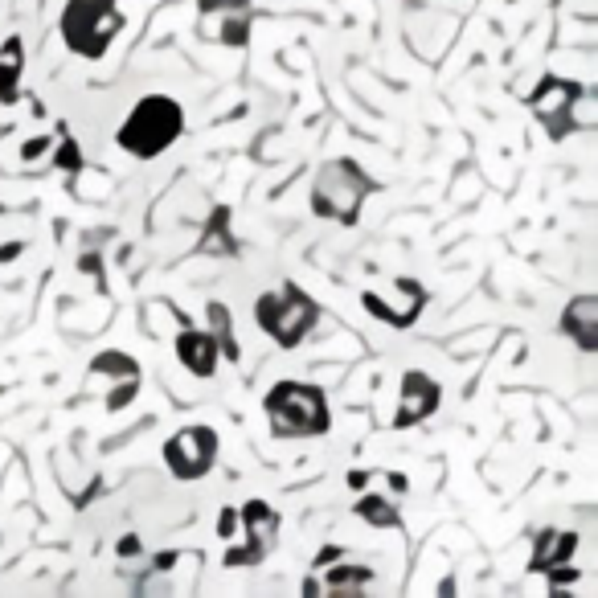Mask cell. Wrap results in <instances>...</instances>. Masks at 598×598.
Returning <instances> with one entry per match:
<instances>
[{
  "instance_id": "cell-1",
  "label": "cell",
  "mask_w": 598,
  "mask_h": 598,
  "mask_svg": "<svg viewBox=\"0 0 598 598\" xmlns=\"http://www.w3.org/2000/svg\"><path fill=\"white\" fill-rule=\"evenodd\" d=\"M185 132V111L177 99H168V95H148L132 107V115H127L119 123V148L123 152H132L140 160H156L164 148H173Z\"/></svg>"
},
{
  "instance_id": "cell-2",
  "label": "cell",
  "mask_w": 598,
  "mask_h": 598,
  "mask_svg": "<svg viewBox=\"0 0 598 598\" xmlns=\"http://www.w3.org/2000/svg\"><path fill=\"white\" fill-rule=\"evenodd\" d=\"M369 193H373L369 173H365L357 160L340 156V160H328L320 173H316V185H312V209L320 213V218H328V222L353 226V222L361 218V205H365Z\"/></svg>"
},
{
  "instance_id": "cell-3",
  "label": "cell",
  "mask_w": 598,
  "mask_h": 598,
  "mask_svg": "<svg viewBox=\"0 0 598 598\" xmlns=\"http://www.w3.org/2000/svg\"><path fill=\"white\" fill-rule=\"evenodd\" d=\"M267 422L279 439H316L328 431V402L316 386L304 381H279L267 394Z\"/></svg>"
},
{
  "instance_id": "cell-4",
  "label": "cell",
  "mask_w": 598,
  "mask_h": 598,
  "mask_svg": "<svg viewBox=\"0 0 598 598\" xmlns=\"http://www.w3.org/2000/svg\"><path fill=\"white\" fill-rule=\"evenodd\" d=\"M254 320H259V328L275 340L279 349H295L299 340L316 328L320 304L308 291H299L295 283H283L279 291L259 295V304H254Z\"/></svg>"
},
{
  "instance_id": "cell-5",
  "label": "cell",
  "mask_w": 598,
  "mask_h": 598,
  "mask_svg": "<svg viewBox=\"0 0 598 598\" xmlns=\"http://www.w3.org/2000/svg\"><path fill=\"white\" fill-rule=\"evenodd\" d=\"M123 29V13L115 0H70L62 9V37L78 58L99 62Z\"/></svg>"
},
{
  "instance_id": "cell-6",
  "label": "cell",
  "mask_w": 598,
  "mask_h": 598,
  "mask_svg": "<svg viewBox=\"0 0 598 598\" xmlns=\"http://www.w3.org/2000/svg\"><path fill=\"white\" fill-rule=\"evenodd\" d=\"M213 459H218V431L213 426H185L164 443V463L177 480H201L209 476Z\"/></svg>"
},
{
  "instance_id": "cell-7",
  "label": "cell",
  "mask_w": 598,
  "mask_h": 598,
  "mask_svg": "<svg viewBox=\"0 0 598 598\" xmlns=\"http://www.w3.org/2000/svg\"><path fill=\"white\" fill-rule=\"evenodd\" d=\"M578 99H582V87H578V82L549 74L541 87L533 91L529 107H533V115L545 123V132H549L553 140H562L566 132H574V107H578Z\"/></svg>"
},
{
  "instance_id": "cell-8",
  "label": "cell",
  "mask_w": 598,
  "mask_h": 598,
  "mask_svg": "<svg viewBox=\"0 0 598 598\" xmlns=\"http://www.w3.org/2000/svg\"><path fill=\"white\" fill-rule=\"evenodd\" d=\"M242 525H246V541H250V545L226 553V566H230V570L263 562L267 553L275 549V541H279V512H275L271 504H263V500H250V504L242 508Z\"/></svg>"
},
{
  "instance_id": "cell-9",
  "label": "cell",
  "mask_w": 598,
  "mask_h": 598,
  "mask_svg": "<svg viewBox=\"0 0 598 598\" xmlns=\"http://www.w3.org/2000/svg\"><path fill=\"white\" fill-rule=\"evenodd\" d=\"M201 33L222 46H246L250 0H201Z\"/></svg>"
},
{
  "instance_id": "cell-10",
  "label": "cell",
  "mask_w": 598,
  "mask_h": 598,
  "mask_svg": "<svg viewBox=\"0 0 598 598\" xmlns=\"http://www.w3.org/2000/svg\"><path fill=\"white\" fill-rule=\"evenodd\" d=\"M443 402V390L435 377H426L418 369H410L402 377V394H398V414H394V426L402 431V426H418L422 418H431Z\"/></svg>"
},
{
  "instance_id": "cell-11",
  "label": "cell",
  "mask_w": 598,
  "mask_h": 598,
  "mask_svg": "<svg viewBox=\"0 0 598 598\" xmlns=\"http://www.w3.org/2000/svg\"><path fill=\"white\" fill-rule=\"evenodd\" d=\"M394 287H398V295L406 299V304H394V299L377 295V291H365V295H361V304H365L369 316L386 320V324H394V328H406V324L418 320V312H422V304H426V291H422L414 279H398Z\"/></svg>"
},
{
  "instance_id": "cell-12",
  "label": "cell",
  "mask_w": 598,
  "mask_h": 598,
  "mask_svg": "<svg viewBox=\"0 0 598 598\" xmlns=\"http://www.w3.org/2000/svg\"><path fill=\"white\" fill-rule=\"evenodd\" d=\"M177 357H181V365L193 373V377H213L218 373V357H222V349H218V340H213V332L205 328H185L181 336H177Z\"/></svg>"
},
{
  "instance_id": "cell-13",
  "label": "cell",
  "mask_w": 598,
  "mask_h": 598,
  "mask_svg": "<svg viewBox=\"0 0 598 598\" xmlns=\"http://www.w3.org/2000/svg\"><path fill=\"white\" fill-rule=\"evenodd\" d=\"M562 332L574 340L582 353L598 349V299L594 295H578L574 304H566L562 312Z\"/></svg>"
},
{
  "instance_id": "cell-14",
  "label": "cell",
  "mask_w": 598,
  "mask_h": 598,
  "mask_svg": "<svg viewBox=\"0 0 598 598\" xmlns=\"http://www.w3.org/2000/svg\"><path fill=\"white\" fill-rule=\"evenodd\" d=\"M578 549V537L570 529H541L533 541V570H553V566H566Z\"/></svg>"
},
{
  "instance_id": "cell-15",
  "label": "cell",
  "mask_w": 598,
  "mask_h": 598,
  "mask_svg": "<svg viewBox=\"0 0 598 598\" xmlns=\"http://www.w3.org/2000/svg\"><path fill=\"white\" fill-rule=\"evenodd\" d=\"M21 70H25V50H21V37H9L0 46V103H17L21 95Z\"/></svg>"
},
{
  "instance_id": "cell-16",
  "label": "cell",
  "mask_w": 598,
  "mask_h": 598,
  "mask_svg": "<svg viewBox=\"0 0 598 598\" xmlns=\"http://www.w3.org/2000/svg\"><path fill=\"white\" fill-rule=\"evenodd\" d=\"M357 517L369 521V525H377V529L402 525V512H398L394 500H386V496H361V500H357Z\"/></svg>"
},
{
  "instance_id": "cell-17",
  "label": "cell",
  "mask_w": 598,
  "mask_h": 598,
  "mask_svg": "<svg viewBox=\"0 0 598 598\" xmlns=\"http://www.w3.org/2000/svg\"><path fill=\"white\" fill-rule=\"evenodd\" d=\"M95 377H111V381H140V365L127 357V353H99L91 361Z\"/></svg>"
},
{
  "instance_id": "cell-18",
  "label": "cell",
  "mask_w": 598,
  "mask_h": 598,
  "mask_svg": "<svg viewBox=\"0 0 598 598\" xmlns=\"http://www.w3.org/2000/svg\"><path fill=\"white\" fill-rule=\"evenodd\" d=\"M373 582V570L369 566H336V570H328V590H336V594H357L361 586H369Z\"/></svg>"
},
{
  "instance_id": "cell-19",
  "label": "cell",
  "mask_w": 598,
  "mask_h": 598,
  "mask_svg": "<svg viewBox=\"0 0 598 598\" xmlns=\"http://www.w3.org/2000/svg\"><path fill=\"white\" fill-rule=\"evenodd\" d=\"M209 332H213V340H218V349H222V357H230V361H238V340H234V332H230V312L222 308V304H213L209 308Z\"/></svg>"
},
{
  "instance_id": "cell-20",
  "label": "cell",
  "mask_w": 598,
  "mask_h": 598,
  "mask_svg": "<svg viewBox=\"0 0 598 598\" xmlns=\"http://www.w3.org/2000/svg\"><path fill=\"white\" fill-rule=\"evenodd\" d=\"M226 222H230L226 209L213 213V230H209V238L201 242V250H209V254H234V242H226Z\"/></svg>"
},
{
  "instance_id": "cell-21",
  "label": "cell",
  "mask_w": 598,
  "mask_h": 598,
  "mask_svg": "<svg viewBox=\"0 0 598 598\" xmlns=\"http://www.w3.org/2000/svg\"><path fill=\"white\" fill-rule=\"evenodd\" d=\"M54 164L62 168V173H78V164H82V156H78V144H74V140H62V152L54 156Z\"/></svg>"
},
{
  "instance_id": "cell-22",
  "label": "cell",
  "mask_w": 598,
  "mask_h": 598,
  "mask_svg": "<svg viewBox=\"0 0 598 598\" xmlns=\"http://www.w3.org/2000/svg\"><path fill=\"white\" fill-rule=\"evenodd\" d=\"M234 529H238V508H222V517H218V533L230 541V537H234Z\"/></svg>"
},
{
  "instance_id": "cell-23",
  "label": "cell",
  "mask_w": 598,
  "mask_h": 598,
  "mask_svg": "<svg viewBox=\"0 0 598 598\" xmlns=\"http://www.w3.org/2000/svg\"><path fill=\"white\" fill-rule=\"evenodd\" d=\"M136 549H140V541H136V537H123V541H119V553H123V558H132Z\"/></svg>"
},
{
  "instance_id": "cell-24",
  "label": "cell",
  "mask_w": 598,
  "mask_h": 598,
  "mask_svg": "<svg viewBox=\"0 0 598 598\" xmlns=\"http://www.w3.org/2000/svg\"><path fill=\"white\" fill-rule=\"evenodd\" d=\"M365 480H369L365 472H353V476H349V488H365Z\"/></svg>"
}]
</instances>
